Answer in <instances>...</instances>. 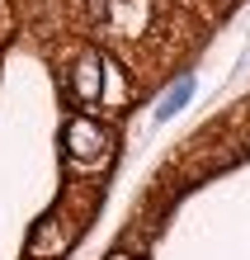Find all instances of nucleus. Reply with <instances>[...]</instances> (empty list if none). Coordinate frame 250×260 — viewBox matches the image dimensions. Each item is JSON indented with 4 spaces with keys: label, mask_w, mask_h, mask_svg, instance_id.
Here are the masks:
<instances>
[{
    "label": "nucleus",
    "mask_w": 250,
    "mask_h": 260,
    "mask_svg": "<svg viewBox=\"0 0 250 260\" xmlns=\"http://www.w3.org/2000/svg\"><path fill=\"white\" fill-rule=\"evenodd\" d=\"M95 14L114 34H137L147 19V0H95Z\"/></svg>",
    "instance_id": "obj_3"
},
{
    "label": "nucleus",
    "mask_w": 250,
    "mask_h": 260,
    "mask_svg": "<svg viewBox=\"0 0 250 260\" xmlns=\"http://www.w3.org/2000/svg\"><path fill=\"white\" fill-rule=\"evenodd\" d=\"M61 251H66L61 218H43L38 232H33V241H28V255H33V260H52V255H61Z\"/></svg>",
    "instance_id": "obj_4"
},
{
    "label": "nucleus",
    "mask_w": 250,
    "mask_h": 260,
    "mask_svg": "<svg viewBox=\"0 0 250 260\" xmlns=\"http://www.w3.org/2000/svg\"><path fill=\"white\" fill-rule=\"evenodd\" d=\"M61 142H66L71 166H85V161H99L104 151H109V133L99 128V118L76 114L71 123H66V133H61Z\"/></svg>",
    "instance_id": "obj_1"
},
{
    "label": "nucleus",
    "mask_w": 250,
    "mask_h": 260,
    "mask_svg": "<svg viewBox=\"0 0 250 260\" xmlns=\"http://www.w3.org/2000/svg\"><path fill=\"white\" fill-rule=\"evenodd\" d=\"M109 260H132V255H128V251H114V255H109Z\"/></svg>",
    "instance_id": "obj_7"
},
{
    "label": "nucleus",
    "mask_w": 250,
    "mask_h": 260,
    "mask_svg": "<svg viewBox=\"0 0 250 260\" xmlns=\"http://www.w3.org/2000/svg\"><path fill=\"white\" fill-rule=\"evenodd\" d=\"M189 95H194V81H189V76H180V81L165 90V100H161V109H156V118H161V123H165V118H175L184 104H189Z\"/></svg>",
    "instance_id": "obj_5"
},
{
    "label": "nucleus",
    "mask_w": 250,
    "mask_h": 260,
    "mask_svg": "<svg viewBox=\"0 0 250 260\" xmlns=\"http://www.w3.org/2000/svg\"><path fill=\"white\" fill-rule=\"evenodd\" d=\"M10 28H14V14H10V5H5V0H0V43L10 38Z\"/></svg>",
    "instance_id": "obj_6"
},
{
    "label": "nucleus",
    "mask_w": 250,
    "mask_h": 260,
    "mask_svg": "<svg viewBox=\"0 0 250 260\" xmlns=\"http://www.w3.org/2000/svg\"><path fill=\"white\" fill-rule=\"evenodd\" d=\"M104 57L99 52H85V57H76V67H71V95L81 100V104H95L99 100V85H104Z\"/></svg>",
    "instance_id": "obj_2"
}]
</instances>
